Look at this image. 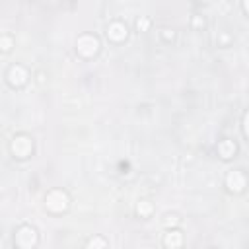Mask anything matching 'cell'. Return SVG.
Segmentation results:
<instances>
[{"mask_svg":"<svg viewBox=\"0 0 249 249\" xmlns=\"http://www.w3.org/2000/svg\"><path fill=\"white\" fill-rule=\"evenodd\" d=\"M86 249H107V243L101 237H93V239H89V243H88Z\"/></svg>","mask_w":249,"mask_h":249,"instance_id":"10","label":"cell"},{"mask_svg":"<svg viewBox=\"0 0 249 249\" xmlns=\"http://www.w3.org/2000/svg\"><path fill=\"white\" fill-rule=\"evenodd\" d=\"M99 49V41L93 37V35H82L78 39V51L84 54V56H91L95 54Z\"/></svg>","mask_w":249,"mask_h":249,"instance_id":"3","label":"cell"},{"mask_svg":"<svg viewBox=\"0 0 249 249\" xmlns=\"http://www.w3.org/2000/svg\"><path fill=\"white\" fill-rule=\"evenodd\" d=\"M226 183H228V189L233 191V193H239L243 191L245 187V175L241 171H230L228 177H226Z\"/></svg>","mask_w":249,"mask_h":249,"instance_id":"4","label":"cell"},{"mask_svg":"<svg viewBox=\"0 0 249 249\" xmlns=\"http://www.w3.org/2000/svg\"><path fill=\"white\" fill-rule=\"evenodd\" d=\"M138 27H142V29H144V27H148V19H142V21L138 19Z\"/></svg>","mask_w":249,"mask_h":249,"instance_id":"13","label":"cell"},{"mask_svg":"<svg viewBox=\"0 0 249 249\" xmlns=\"http://www.w3.org/2000/svg\"><path fill=\"white\" fill-rule=\"evenodd\" d=\"M163 241H165V245H167L169 249H177V247L181 245V233H179V231H167Z\"/></svg>","mask_w":249,"mask_h":249,"instance_id":"9","label":"cell"},{"mask_svg":"<svg viewBox=\"0 0 249 249\" xmlns=\"http://www.w3.org/2000/svg\"><path fill=\"white\" fill-rule=\"evenodd\" d=\"M16 243L21 247V249H31L35 243H37V233L33 228L25 226V228H19V231L16 233Z\"/></svg>","mask_w":249,"mask_h":249,"instance_id":"2","label":"cell"},{"mask_svg":"<svg viewBox=\"0 0 249 249\" xmlns=\"http://www.w3.org/2000/svg\"><path fill=\"white\" fill-rule=\"evenodd\" d=\"M235 150H237V146L231 140H224V142L218 144V152H220L222 158H231L235 154Z\"/></svg>","mask_w":249,"mask_h":249,"instance_id":"8","label":"cell"},{"mask_svg":"<svg viewBox=\"0 0 249 249\" xmlns=\"http://www.w3.org/2000/svg\"><path fill=\"white\" fill-rule=\"evenodd\" d=\"M25 78H27V74H25V70L21 66H12V70H10V82L12 84L19 86V84L25 82Z\"/></svg>","mask_w":249,"mask_h":249,"instance_id":"7","label":"cell"},{"mask_svg":"<svg viewBox=\"0 0 249 249\" xmlns=\"http://www.w3.org/2000/svg\"><path fill=\"white\" fill-rule=\"evenodd\" d=\"M47 206L53 210V212H62L66 206H68V196L62 193V191H51L45 198Z\"/></svg>","mask_w":249,"mask_h":249,"instance_id":"1","label":"cell"},{"mask_svg":"<svg viewBox=\"0 0 249 249\" xmlns=\"http://www.w3.org/2000/svg\"><path fill=\"white\" fill-rule=\"evenodd\" d=\"M243 132H245V136H249V111L243 117Z\"/></svg>","mask_w":249,"mask_h":249,"instance_id":"12","label":"cell"},{"mask_svg":"<svg viewBox=\"0 0 249 249\" xmlns=\"http://www.w3.org/2000/svg\"><path fill=\"white\" fill-rule=\"evenodd\" d=\"M138 212H140V214H148V212H150V204H148L146 200L140 202V204H138Z\"/></svg>","mask_w":249,"mask_h":249,"instance_id":"11","label":"cell"},{"mask_svg":"<svg viewBox=\"0 0 249 249\" xmlns=\"http://www.w3.org/2000/svg\"><path fill=\"white\" fill-rule=\"evenodd\" d=\"M31 148H33V144H31V140H27L25 136L16 138L14 144H12V150H14V154H16L18 158H25V156L31 152Z\"/></svg>","mask_w":249,"mask_h":249,"instance_id":"5","label":"cell"},{"mask_svg":"<svg viewBox=\"0 0 249 249\" xmlns=\"http://www.w3.org/2000/svg\"><path fill=\"white\" fill-rule=\"evenodd\" d=\"M107 35H109L113 41H123V39L126 37V27H124L121 21H115V23H111V25H109Z\"/></svg>","mask_w":249,"mask_h":249,"instance_id":"6","label":"cell"},{"mask_svg":"<svg viewBox=\"0 0 249 249\" xmlns=\"http://www.w3.org/2000/svg\"><path fill=\"white\" fill-rule=\"evenodd\" d=\"M243 8H245V10L249 12V2H245V4H243Z\"/></svg>","mask_w":249,"mask_h":249,"instance_id":"14","label":"cell"}]
</instances>
